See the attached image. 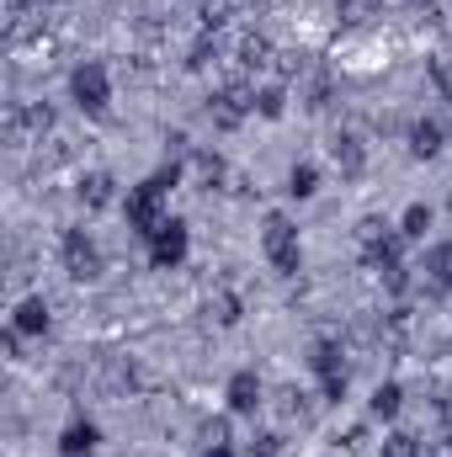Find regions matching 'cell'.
Instances as JSON below:
<instances>
[{"label":"cell","mask_w":452,"mask_h":457,"mask_svg":"<svg viewBox=\"0 0 452 457\" xmlns=\"http://www.w3.org/2000/svg\"><path fill=\"white\" fill-rule=\"evenodd\" d=\"M176 181H181V165H171V170H155L149 181L128 187V203H122V213H128V228H133L138 239H149L155 228L171 219V213H165V192H171Z\"/></svg>","instance_id":"obj_1"},{"label":"cell","mask_w":452,"mask_h":457,"mask_svg":"<svg viewBox=\"0 0 452 457\" xmlns=\"http://www.w3.org/2000/svg\"><path fill=\"white\" fill-rule=\"evenodd\" d=\"M261 250H266V261H272L277 277H298V271H304L298 228H293L288 213H266V224H261Z\"/></svg>","instance_id":"obj_2"},{"label":"cell","mask_w":452,"mask_h":457,"mask_svg":"<svg viewBox=\"0 0 452 457\" xmlns=\"http://www.w3.org/2000/svg\"><path fill=\"white\" fill-rule=\"evenodd\" d=\"M70 96H75V107L91 117H102L113 107V75H107V64H96V59H86V64H75V75H70Z\"/></svg>","instance_id":"obj_3"},{"label":"cell","mask_w":452,"mask_h":457,"mask_svg":"<svg viewBox=\"0 0 452 457\" xmlns=\"http://www.w3.org/2000/svg\"><path fill=\"white\" fill-rule=\"evenodd\" d=\"M250 112H255V86H245V80H229L224 91L208 96V117H213L219 133H234Z\"/></svg>","instance_id":"obj_4"},{"label":"cell","mask_w":452,"mask_h":457,"mask_svg":"<svg viewBox=\"0 0 452 457\" xmlns=\"http://www.w3.org/2000/svg\"><path fill=\"white\" fill-rule=\"evenodd\" d=\"M59 255H64V271H70L75 282H96V277H102V250H96V239H91L86 228H64Z\"/></svg>","instance_id":"obj_5"},{"label":"cell","mask_w":452,"mask_h":457,"mask_svg":"<svg viewBox=\"0 0 452 457\" xmlns=\"http://www.w3.org/2000/svg\"><path fill=\"white\" fill-rule=\"evenodd\" d=\"M187 250H192V234L181 219H165V224L149 234V261H155V271H176L181 261H187Z\"/></svg>","instance_id":"obj_6"},{"label":"cell","mask_w":452,"mask_h":457,"mask_svg":"<svg viewBox=\"0 0 452 457\" xmlns=\"http://www.w3.org/2000/svg\"><path fill=\"white\" fill-rule=\"evenodd\" d=\"M48 128H54V107H48V102H11V112H5V133H11V144H27V138L43 144Z\"/></svg>","instance_id":"obj_7"},{"label":"cell","mask_w":452,"mask_h":457,"mask_svg":"<svg viewBox=\"0 0 452 457\" xmlns=\"http://www.w3.org/2000/svg\"><path fill=\"white\" fill-rule=\"evenodd\" d=\"M224 399H229V415H255V410L266 404V388H261V378H255L250 367H239V372L229 378Z\"/></svg>","instance_id":"obj_8"},{"label":"cell","mask_w":452,"mask_h":457,"mask_svg":"<svg viewBox=\"0 0 452 457\" xmlns=\"http://www.w3.org/2000/svg\"><path fill=\"white\" fill-rule=\"evenodd\" d=\"M96 447H102V426L86 420V415H75V420L59 431V457H91Z\"/></svg>","instance_id":"obj_9"},{"label":"cell","mask_w":452,"mask_h":457,"mask_svg":"<svg viewBox=\"0 0 452 457\" xmlns=\"http://www.w3.org/2000/svg\"><path fill=\"white\" fill-rule=\"evenodd\" d=\"M331 160L340 165V176H346V181H356V176L367 170V149H362V138H356V133H346V128L331 133Z\"/></svg>","instance_id":"obj_10"},{"label":"cell","mask_w":452,"mask_h":457,"mask_svg":"<svg viewBox=\"0 0 452 457\" xmlns=\"http://www.w3.org/2000/svg\"><path fill=\"white\" fill-rule=\"evenodd\" d=\"M48 325H54V314H48V298L43 293L21 298L16 314H11V330H21V336H48Z\"/></svg>","instance_id":"obj_11"},{"label":"cell","mask_w":452,"mask_h":457,"mask_svg":"<svg viewBox=\"0 0 452 457\" xmlns=\"http://www.w3.org/2000/svg\"><path fill=\"white\" fill-rule=\"evenodd\" d=\"M421 277H426V287H431V293H448V287H452V239H437V245L426 250Z\"/></svg>","instance_id":"obj_12"},{"label":"cell","mask_w":452,"mask_h":457,"mask_svg":"<svg viewBox=\"0 0 452 457\" xmlns=\"http://www.w3.org/2000/svg\"><path fill=\"white\" fill-rule=\"evenodd\" d=\"M442 144H448V133H442V122H431V117H421V122L410 128V154H415V160H437V154H442Z\"/></svg>","instance_id":"obj_13"},{"label":"cell","mask_w":452,"mask_h":457,"mask_svg":"<svg viewBox=\"0 0 452 457\" xmlns=\"http://www.w3.org/2000/svg\"><path fill=\"white\" fill-rule=\"evenodd\" d=\"M113 197H117V181L107 176V170H91V176L80 181V203H86L91 213H102V208H107Z\"/></svg>","instance_id":"obj_14"},{"label":"cell","mask_w":452,"mask_h":457,"mask_svg":"<svg viewBox=\"0 0 452 457\" xmlns=\"http://www.w3.org/2000/svg\"><path fill=\"white\" fill-rule=\"evenodd\" d=\"M346 351H340V341H314V351H309V367H314V378H340L346 372V361H340Z\"/></svg>","instance_id":"obj_15"},{"label":"cell","mask_w":452,"mask_h":457,"mask_svg":"<svg viewBox=\"0 0 452 457\" xmlns=\"http://www.w3.org/2000/svg\"><path fill=\"white\" fill-rule=\"evenodd\" d=\"M367 410H372V420H394V415L405 410V388H399V383H378L372 399H367Z\"/></svg>","instance_id":"obj_16"},{"label":"cell","mask_w":452,"mask_h":457,"mask_svg":"<svg viewBox=\"0 0 452 457\" xmlns=\"http://www.w3.org/2000/svg\"><path fill=\"white\" fill-rule=\"evenodd\" d=\"M394 234H399V228L389 224V219H378V213H367V219L356 224V245H362V250L372 255V250H383V245H389Z\"/></svg>","instance_id":"obj_17"},{"label":"cell","mask_w":452,"mask_h":457,"mask_svg":"<svg viewBox=\"0 0 452 457\" xmlns=\"http://www.w3.org/2000/svg\"><path fill=\"white\" fill-rule=\"evenodd\" d=\"M320 192V165H309V160H298L293 170H288V197H298V203H309Z\"/></svg>","instance_id":"obj_18"},{"label":"cell","mask_w":452,"mask_h":457,"mask_svg":"<svg viewBox=\"0 0 452 457\" xmlns=\"http://www.w3.org/2000/svg\"><path fill=\"white\" fill-rule=\"evenodd\" d=\"M208 314L224 325V330H234L239 320H245V303H239V293H213V303H208Z\"/></svg>","instance_id":"obj_19"},{"label":"cell","mask_w":452,"mask_h":457,"mask_svg":"<svg viewBox=\"0 0 452 457\" xmlns=\"http://www.w3.org/2000/svg\"><path fill=\"white\" fill-rule=\"evenodd\" d=\"M192 165H197V176H203V187H224L229 165L213 154V149H192Z\"/></svg>","instance_id":"obj_20"},{"label":"cell","mask_w":452,"mask_h":457,"mask_svg":"<svg viewBox=\"0 0 452 457\" xmlns=\"http://www.w3.org/2000/svg\"><path fill=\"white\" fill-rule=\"evenodd\" d=\"M426 228H431V208H426V203H410V208L399 213V234H405V239H426Z\"/></svg>","instance_id":"obj_21"},{"label":"cell","mask_w":452,"mask_h":457,"mask_svg":"<svg viewBox=\"0 0 452 457\" xmlns=\"http://www.w3.org/2000/svg\"><path fill=\"white\" fill-rule=\"evenodd\" d=\"M255 112L266 117V122H277V117L288 112V91H282V86H261V91H255Z\"/></svg>","instance_id":"obj_22"},{"label":"cell","mask_w":452,"mask_h":457,"mask_svg":"<svg viewBox=\"0 0 452 457\" xmlns=\"http://www.w3.org/2000/svg\"><path fill=\"white\" fill-rule=\"evenodd\" d=\"M336 16L346 21V27H362V21L378 16V0H336Z\"/></svg>","instance_id":"obj_23"},{"label":"cell","mask_w":452,"mask_h":457,"mask_svg":"<svg viewBox=\"0 0 452 457\" xmlns=\"http://www.w3.org/2000/svg\"><path fill=\"white\" fill-rule=\"evenodd\" d=\"M426 70H431V86L452 102V54H431V59H426Z\"/></svg>","instance_id":"obj_24"},{"label":"cell","mask_w":452,"mask_h":457,"mask_svg":"<svg viewBox=\"0 0 452 457\" xmlns=\"http://www.w3.org/2000/svg\"><path fill=\"white\" fill-rule=\"evenodd\" d=\"M383 457H421V442L410 431H389L383 436Z\"/></svg>","instance_id":"obj_25"},{"label":"cell","mask_w":452,"mask_h":457,"mask_svg":"<svg viewBox=\"0 0 452 457\" xmlns=\"http://www.w3.org/2000/svg\"><path fill=\"white\" fill-rule=\"evenodd\" d=\"M245 457H282V436H277V431H261V436L245 447Z\"/></svg>","instance_id":"obj_26"},{"label":"cell","mask_w":452,"mask_h":457,"mask_svg":"<svg viewBox=\"0 0 452 457\" xmlns=\"http://www.w3.org/2000/svg\"><path fill=\"white\" fill-rule=\"evenodd\" d=\"M277 399H282V415H298V420L309 415V394H298V388H282Z\"/></svg>","instance_id":"obj_27"},{"label":"cell","mask_w":452,"mask_h":457,"mask_svg":"<svg viewBox=\"0 0 452 457\" xmlns=\"http://www.w3.org/2000/svg\"><path fill=\"white\" fill-rule=\"evenodd\" d=\"M346 388H351V378L340 372V378H320V394H325V404H340L346 399Z\"/></svg>","instance_id":"obj_28"},{"label":"cell","mask_w":452,"mask_h":457,"mask_svg":"<svg viewBox=\"0 0 452 457\" xmlns=\"http://www.w3.org/2000/svg\"><path fill=\"white\" fill-rule=\"evenodd\" d=\"M203 442L208 447H229V420H208L203 426Z\"/></svg>","instance_id":"obj_29"},{"label":"cell","mask_w":452,"mask_h":457,"mask_svg":"<svg viewBox=\"0 0 452 457\" xmlns=\"http://www.w3.org/2000/svg\"><path fill=\"white\" fill-rule=\"evenodd\" d=\"M197 457H234V447H203Z\"/></svg>","instance_id":"obj_30"},{"label":"cell","mask_w":452,"mask_h":457,"mask_svg":"<svg viewBox=\"0 0 452 457\" xmlns=\"http://www.w3.org/2000/svg\"><path fill=\"white\" fill-rule=\"evenodd\" d=\"M410 5H415V11H437V0H410Z\"/></svg>","instance_id":"obj_31"}]
</instances>
